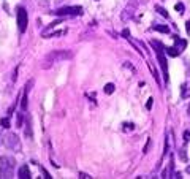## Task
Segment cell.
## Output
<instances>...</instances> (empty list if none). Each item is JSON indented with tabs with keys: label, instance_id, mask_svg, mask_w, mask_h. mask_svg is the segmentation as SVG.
<instances>
[{
	"label": "cell",
	"instance_id": "6da1fadb",
	"mask_svg": "<svg viewBox=\"0 0 190 179\" xmlns=\"http://www.w3.org/2000/svg\"><path fill=\"white\" fill-rule=\"evenodd\" d=\"M73 57L71 51H65V49H59V51H51L49 54H46L45 59H43V68H49L54 63L57 62H63V60H68Z\"/></svg>",
	"mask_w": 190,
	"mask_h": 179
},
{
	"label": "cell",
	"instance_id": "7a4b0ae2",
	"mask_svg": "<svg viewBox=\"0 0 190 179\" xmlns=\"http://www.w3.org/2000/svg\"><path fill=\"white\" fill-rule=\"evenodd\" d=\"M151 45L155 48V54H157V59H158V63L162 67V72H163V76H165V81H168V62H166V57H165V48L160 41L157 40H152Z\"/></svg>",
	"mask_w": 190,
	"mask_h": 179
},
{
	"label": "cell",
	"instance_id": "3957f363",
	"mask_svg": "<svg viewBox=\"0 0 190 179\" xmlns=\"http://www.w3.org/2000/svg\"><path fill=\"white\" fill-rule=\"evenodd\" d=\"M16 167V160L13 157H0V178L6 179V178H13V168Z\"/></svg>",
	"mask_w": 190,
	"mask_h": 179
},
{
	"label": "cell",
	"instance_id": "277c9868",
	"mask_svg": "<svg viewBox=\"0 0 190 179\" xmlns=\"http://www.w3.org/2000/svg\"><path fill=\"white\" fill-rule=\"evenodd\" d=\"M51 13L56 16H60V18H70V16H81L83 14V8L81 6H63V8L54 10Z\"/></svg>",
	"mask_w": 190,
	"mask_h": 179
},
{
	"label": "cell",
	"instance_id": "5b68a950",
	"mask_svg": "<svg viewBox=\"0 0 190 179\" xmlns=\"http://www.w3.org/2000/svg\"><path fill=\"white\" fill-rule=\"evenodd\" d=\"M16 19H18V29L19 32L24 33L27 29V24H29V16H27V11L24 6H19L18 11H16Z\"/></svg>",
	"mask_w": 190,
	"mask_h": 179
},
{
	"label": "cell",
	"instance_id": "8992f818",
	"mask_svg": "<svg viewBox=\"0 0 190 179\" xmlns=\"http://www.w3.org/2000/svg\"><path fill=\"white\" fill-rule=\"evenodd\" d=\"M5 146L8 147V149H13V151H19L21 149V143H19L18 135H14V133L6 135L5 136Z\"/></svg>",
	"mask_w": 190,
	"mask_h": 179
},
{
	"label": "cell",
	"instance_id": "52a82bcc",
	"mask_svg": "<svg viewBox=\"0 0 190 179\" xmlns=\"http://www.w3.org/2000/svg\"><path fill=\"white\" fill-rule=\"evenodd\" d=\"M18 178H21V179H30V178H32V176H30V170H29L27 165H22V167L19 168Z\"/></svg>",
	"mask_w": 190,
	"mask_h": 179
},
{
	"label": "cell",
	"instance_id": "ba28073f",
	"mask_svg": "<svg viewBox=\"0 0 190 179\" xmlns=\"http://www.w3.org/2000/svg\"><path fill=\"white\" fill-rule=\"evenodd\" d=\"M24 133H25V138L32 140L33 131H32V119H30V116H27V122H25V130H24Z\"/></svg>",
	"mask_w": 190,
	"mask_h": 179
},
{
	"label": "cell",
	"instance_id": "9c48e42d",
	"mask_svg": "<svg viewBox=\"0 0 190 179\" xmlns=\"http://www.w3.org/2000/svg\"><path fill=\"white\" fill-rule=\"evenodd\" d=\"M174 41H176V48L179 49V52H182L185 49V46H187V41H185V40H181L179 36H174Z\"/></svg>",
	"mask_w": 190,
	"mask_h": 179
},
{
	"label": "cell",
	"instance_id": "30bf717a",
	"mask_svg": "<svg viewBox=\"0 0 190 179\" xmlns=\"http://www.w3.org/2000/svg\"><path fill=\"white\" fill-rule=\"evenodd\" d=\"M165 52L168 54V56H171V57H178L179 54H181L176 46H168V48H165Z\"/></svg>",
	"mask_w": 190,
	"mask_h": 179
},
{
	"label": "cell",
	"instance_id": "8fae6325",
	"mask_svg": "<svg viewBox=\"0 0 190 179\" xmlns=\"http://www.w3.org/2000/svg\"><path fill=\"white\" fill-rule=\"evenodd\" d=\"M114 89H116V86H114V84L113 83H108L106 84V86H105V94H108V95H111V94H113L114 92Z\"/></svg>",
	"mask_w": 190,
	"mask_h": 179
},
{
	"label": "cell",
	"instance_id": "7c38bea8",
	"mask_svg": "<svg viewBox=\"0 0 190 179\" xmlns=\"http://www.w3.org/2000/svg\"><path fill=\"white\" fill-rule=\"evenodd\" d=\"M154 30H157L160 33H169V27L166 25H154Z\"/></svg>",
	"mask_w": 190,
	"mask_h": 179
},
{
	"label": "cell",
	"instance_id": "4fadbf2b",
	"mask_svg": "<svg viewBox=\"0 0 190 179\" xmlns=\"http://www.w3.org/2000/svg\"><path fill=\"white\" fill-rule=\"evenodd\" d=\"M0 125H2L3 128H10L11 122H10V119H8V117H2V119H0Z\"/></svg>",
	"mask_w": 190,
	"mask_h": 179
},
{
	"label": "cell",
	"instance_id": "5bb4252c",
	"mask_svg": "<svg viewBox=\"0 0 190 179\" xmlns=\"http://www.w3.org/2000/svg\"><path fill=\"white\" fill-rule=\"evenodd\" d=\"M22 119H24L22 113H18V117H16V127H18V128L22 127Z\"/></svg>",
	"mask_w": 190,
	"mask_h": 179
},
{
	"label": "cell",
	"instance_id": "9a60e30c",
	"mask_svg": "<svg viewBox=\"0 0 190 179\" xmlns=\"http://www.w3.org/2000/svg\"><path fill=\"white\" fill-rule=\"evenodd\" d=\"M27 95H29V94H24L22 100H21V109L22 111H25V108H27Z\"/></svg>",
	"mask_w": 190,
	"mask_h": 179
},
{
	"label": "cell",
	"instance_id": "2e32d148",
	"mask_svg": "<svg viewBox=\"0 0 190 179\" xmlns=\"http://www.w3.org/2000/svg\"><path fill=\"white\" fill-rule=\"evenodd\" d=\"M174 8H176V11H178L179 14H184V5H182L181 2H179V3H176V6H174Z\"/></svg>",
	"mask_w": 190,
	"mask_h": 179
},
{
	"label": "cell",
	"instance_id": "e0dca14e",
	"mask_svg": "<svg viewBox=\"0 0 190 179\" xmlns=\"http://www.w3.org/2000/svg\"><path fill=\"white\" fill-rule=\"evenodd\" d=\"M155 10H157V11L160 13L162 16H165V18H168V13H166V10H165V8H162L160 5H157V6H155Z\"/></svg>",
	"mask_w": 190,
	"mask_h": 179
},
{
	"label": "cell",
	"instance_id": "ac0fdd59",
	"mask_svg": "<svg viewBox=\"0 0 190 179\" xmlns=\"http://www.w3.org/2000/svg\"><path fill=\"white\" fill-rule=\"evenodd\" d=\"M33 83H35V81L33 79H30L29 83H27V86H25V89H24V94H29L30 92V89H32V86H33Z\"/></svg>",
	"mask_w": 190,
	"mask_h": 179
},
{
	"label": "cell",
	"instance_id": "d6986e66",
	"mask_svg": "<svg viewBox=\"0 0 190 179\" xmlns=\"http://www.w3.org/2000/svg\"><path fill=\"white\" fill-rule=\"evenodd\" d=\"M122 36H124V38H127V40H130V32H128V29H124V30H122Z\"/></svg>",
	"mask_w": 190,
	"mask_h": 179
},
{
	"label": "cell",
	"instance_id": "ffe728a7",
	"mask_svg": "<svg viewBox=\"0 0 190 179\" xmlns=\"http://www.w3.org/2000/svg\"><path fill=\"white\" fill-rule=\"evenodd\" d=\"M184 141H185V143L190 141V130H185L184 131Z\"/></svg>",
	"mask_w": 190,
	"mask_h": 179
},
{
	"label": "cell",
	"instance_id": "44dd1931",
	"mask_svg": "<svg viewBox=\"0 0 190 179\" xmlns=\"http://www.w3.org/2000/svg\"><path fill=\"white\" fill-rule=\"evenodd\" d=\"M152 103H154V98H149L147 103H146V108H147V109H151V108H152Z\"/></svg>",
	"mask_w": 190,
	"mask_h": 179
},
{
	"label": "cell",
	"instance_id": "7402d4cb",
	"mask_svg": "<svg viewBox=\"0 0 190 179\" xmlns=\"http://www.w3.org/2000/svg\"><path fill=\"white\" fill-rule=\"evenodd\" d=\"M181 158H182V160H187V157H185V147H182V149H181Z\"/></svg>",
	"mask_w": 190,
	"mask_h": 179
},
{
	"label": "cell",
	"instance_id": "603a6c76",
	"mask_svg": "<svg viewBox=\"0 0 190 179\" xmlns=\"http://www.w3.org/2000/svg\"><path fill=\"white\" fill-rule=\"evenodd\" d=\"M18 70H19V67H16L14 68V72H13V83L16 81V78H18Z\"/></svg>",
	"mask_w": 190,
	"mask_h": 179
},
{
	"label": "cell",
	"instance_id": "cb8c5ba5",
	"mask_svg": "<svg viewBox=\"0 0 190 179\" xmlns=\"http://www.w3.org/2000/svg\"><path fill=\"white\" fill-rule=\"evenodd\" d=\"M185 30H187V35L190 36V19H189L187 22H185Z\"/></svg>",
	"mask_w": 190,
	"mask_h": 179
},
{
	"label": "cell",
	"instance_id": "d4e9b609",
	"mask_svg": "<svg viewBox=\"0 0 190 179\" xmlns=\"http://www.w3.org/2000/svg\"><path fill=\"white\" fill-rule=\"evenodd\" d=\"M149 146H151V140H147V143H146V146H144V151H142V152H147V151H149Z\"/></svg>",
	"mask_w": 190,
	"mask_h": 179
},
{
	"label": "cell",
	"instance_id": "484cf974",
	"mask_svg": "<svg viewBox=\"0 0 190 179\" xmlns=\"http://www.w3.org/2000/svg\"><path fill=\"white\" fill-rule=\"evenodd\" d=\"M162 178H168V170H163V171H162Z\"/></svg>",
	"mask_w": 190,
	"mask_h": 179
},
{
	"label": "cell",
	"instance_id": "4316f807",
	"mask_svg": "<svg viewBox=\"0 0 190 179\" xmlns=\"http://www.w3.org/2000/svg\"><path fill=\"white\" fill-rule=\"evenodd\" d=\"M187 111H189V116H190V105H189V108H187Z\"/></svg>",
	"mask_w": 190,
	"mask_h": 179
},
{
	"label": "cell",
	"instance_id": "83f0119b",
	"mask_svg": "<svg viewBox=\"0 0 190 179\" xmlns=\"http://www.w3.org/2000/svg\"><path fill=\"white\" fill-rule=\"evenodd\" d=\"M187 173L190 174V167H187Z\"/></svg>",
	"mask_w": 190,
	"mask_h": 179
}]
</instances>
